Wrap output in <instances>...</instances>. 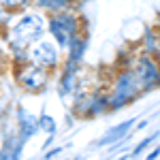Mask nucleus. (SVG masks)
<instances>
[{"label":"nucleus","instance_id":"obj_20","mask_svg":"<svg viewBox=\"0 0 160 160\" xmlns=\"http://www.w3.org/2000/svg\"><path fill=\"white\" fill-rule=\"evenodd\" d=\"M128 158H130V154H122L120 158H115V160H128Z\"/></svg>","mask_w":160,"mask_h":160},{"label":"nucleus","instance_id":"obj_1","mask_svg":"<svg viewBox=\"0 0 160 160\" xmlns=\"http://www.w3.org/2000/svg\"><path fill=\"white\" fill-rule=\"evenodd\" d=\"M47 26H49L47 13L37 7L17 17H11V24L4 30V38L17 60L15 64L28 62V47L41 41L43 37H47Z\"/></svg>","mask_w":160,"mask_h":160},{"label":"nucleus","instance_id":"obj_18","mask_svg":"<svg viewBox=\"0 0 160 160\" xmlns=\"http://www.w3.org/2000/svg\"><path fill=\"white\" fill-rule=\"evenodd\" d=\"M158 158H160V145H156V148H152V152L145 156V160H158Z\"/></svg>","mask_w":160,"mask_h":160},{"label":"nucleus","instance_id":"obj_17","mask_svg":"<svg viewBox=\"0 0 160 160\" xmlns=\"http://www.w3.org/2000/svg\"><path fill=\"white\" fill-rule=\"evenodd\" d=\"M68 148V145H64V148H53V149H45V156H43V160H53V158H58L64 149Z\"/></svg>","mask_w":160,"mask_h":160},{"label":"nucleus","instance_id":"obj_23","mask_svg":"<svg viewBox=\"0 0 160 160\" xmlns=\"http://www.w3.org/2000/svg\"><path fill=\"white\" fill-rule=\"evenodd\" d=\"M128 160H132V158H128Z\"/></svg>","mask_w":160,"mask_h":160},{"label":"nucleus","instance_id":"obj_19","mask_svg":"<svg viewBox=\"0 0 160 160\" xmlns=\"http://www.w3.org/2000/svg\"><path fill=\"white\" fill-rule=\"evenodd\" d=\"M148 122H149V120H141L139 124H135V130H139V132H141V130H143V128L148 126Z\"/></svg>","mask_w":160,"mask_h":160},{"label":"nucleus","instance_id":"obj_11","mask_svg":"<svg viewBox=\"0 0 160 160\" xmlns=\"http://www.w3.org/2000/svg\"><path fill=\"white\" fill-rule=\"evenodd\" d=\"M30 9H34V0H0V11L11 17H17Z\"/></svg>","mask_w":160,"mask_h":160},{"label":"nucleus","instance_id":"obj_21","mask_svg":"<svg viewBox=\"0 0 160 160\" xmlns=\"http://www.w3.org/2000/svg\"><path fill=\"white\" fill-rule=\"evenodd\" d=\"M62 160H81V158H62Z\"/></svg>","mask_w":160,"mask_h":160},{"label":"nucleus","instance_id":"obj_7","mask_svg":"<svg viewBox=\"0 0 160 160\" xmlns=\"http://www.w3.org/2000/svg\"><path fill=\"white\" fill-rule=\"evenodd\" d=\"M83 64H77V62L71 60H64L62 62V68H60V77H58V96L60 98H73L77 88H79V71H81Z\"/></svg>","mask_w":160,"mask_h":160},{"label":"nucleus","instance_id":"obj_12","mask_svg":"<svg viewBox=\"0 0 160 160\" xmlns=\"http://www.w3.org/2000/svg\"><path fill=\"white\" fill-rule=\"evenodd\" d=\"M141 49L145 53L156 56L160 51V30L158 28H145L143 37H141Z\"/></svg>","mask_w":160,"mask_h":160},{"label":"nucleus","instance_id":"obj_14","mask_svg":"<svg viewBox=\"0 0 160 160\" xmlns=\"http://www.w3.org/2000/svg\"><path fill=\"white\" fill-rule=\"evenodd\" d=\"M158 137H160L158 130H156V132H152V135H148V137H143V139L137 143L135 148L130 149V158H137V156H141V154H143V152H145V149H148L149 145L154 143V141H158Z\"/></svg>","mask_w":160,"mask_h":160},{"label":"nucleus","instance_id":"obj_2","mask_svg":"<svg viewBox=\"0 0 160 160\" xmlns=\"http://www.w3.org/2000/svg\"><path fill=\"white\" fill-rule=\"evenodd\" d=\"M143 90L137 81V75L132 71V66H124L118 73L113 75L111 81V90H109V107L111 113L128 107L130 102H135L137 98H141Z\"/></svg>","mask_w":160,"mask_h":160},{"label":"nucleus","instance_id":"obj_15","mask_svg":"<svg viewBox=\"0 0 160 160\" xmlns=\"http://www.w3.org/2000/svg\"><path fill=\"white\" fill-rule=\"evenodd\" d=\"M17 130L11 132L9 137H4L2 145H0V160H11L13 158V148H15V141H17Z\"/></svg>","mask_w":160,"mask_h":160},{"label":"nucleus","instance_id":"obj_22","mask_svg":"<svg viewBox=\"0 0 160 160\" xmlns=\"http://www.w3.org/2000/svg\"><path fill=\"white\" fill-rule=\"evenodd\" d=\"M156 58H158V62H160V51H158V53H156Z\"/></svg>","mask_w":160,"mask_h":160},{"label":"nucleus","instance_id":"obj_16","mask_svg":"<svg viewBox=\"0 0 160 160\" xmlns=\"http://www.w3.org/2000/svg\"><path fill=\"white\" fill-rule=\"evenodd\" d=\"M38 126H41V132H45V135H56V132H58L56 120L51 118L49 113H45V111L38 115Z\"/></svg>","mask_w":160,"mask_h":160},{"label":"nucleus","instance_id":"obj_3","mask_svg":"<svg viewBox=\"0 0 160 160\" xmlns=\"http://www.w3.org/2000/svg\"><path fill=\"white\" fill-rule=\"evenodd\" d=\"M83 32V17L75 9H64L60 13H51L49 15V26H47V34H49L62 51H66L71 38Z\"/></svg>","mask_w":160,"mask_h":160},{"label":"nucleus","instance_id":"obj_13","mask_svg":"<svg viewBox=\"0 0 160 160\" xmlns=\"http://www.w3.org/2000/svg\"><path fill=\"white\" fill-rule=\"evenodd\" d=\"M75 0H34V7L45 13H60L64 9H73Z\"/></svg>","mask_w":160,"mask_h":160},{"label":"nucleus","instance_id":"obj_5","mask_svg":"<svg viewBox=\"0 0 160 160\" xmlns=\"http://www.w3.org/2000/svg\"><path fill=\"white\" fill-rule=\"evenodd\" d=\"M132 71L137 75V81L143 90V94H149L160 88V62L156 56L152 53H137L135 62H132Z\"/></svg>","mask_w":160,"mask_h":160},{"label":"nucleus","instance_id":"obj_10","mask_svg":"<svg viewBox=\"0 0 160 160\" xmlns=\"http://www.w3.org/2000/svg\"><path fill=\"white\" fill-rule=\"evenodd\" d=\"M88 34L81 32L77 37L71 38L68 47H66V58L64 60H71V62H77V64H83V58H86V51H88Z\"/></svg>","mask_w":160,"mask_h":160},{"label":"nucleus","instance_id":"obj_9","mask_svg":"<svg viewBox=\"0 0 160 160\" xmlns=\"http://www.w3.org/2000/svg\"><path fill=\"white\" fill-rule=\"evenodd\" d=\"M15 120H17V135H19V139L26 141V143L37 135V132H41L38 115H37V113H32V111L19 107L17 113H15Z\"/></svg>","mask_w":160,"mask_h":160},{"label":"nucleus","instance_id":"obj_8","mask_svg":"<svg viewBox=\"0 0 160 160\" xmlns=\"http://www.w3.org/2000/svg\"><path fill=\"white\" fill-rule=\"evenodd\" d=\"M135 124H137V118H130V120H124V122L111 126L109 130L96 141V148H109V145H118V143H122L124 139H128V137L132 135Z\"/></svg>","mask_w":160,"mask_h":160},{"label":"nucleus","instance_id":"obj_4","mask_svg":"<svg viewBox=\"0 0 160 160\" xmlns=\"http://www.w3.org/2000/svg\"><path fill=\"white\" fill-rule=\"evenodd\" d=\"M62 53L64 51L60 49V45L47 34V37H43L41 41H37L34 45L28 47V60L32 64H37V66H41V68L53 73V71L62 68V62H64Z\"/></svg>","mask_w":160,"mask_h":160},{"label":"nucleus","instance_id":"obj_6","mask_svg":"<svg viewBox=\"0 0 160 160\" xmlns=\"http://www.w3.org/2000/svg\"><path fill=\"white\" fill-rule=\"evenodd\" d=\"M49 75H51L49 71H45V68H41V66H37V64H32V62L28 60V62L17 64V68H15V81L28 94H41L49 86Z\"/></svg>","mask_w":160,"mask_h":160}]
</instances>
